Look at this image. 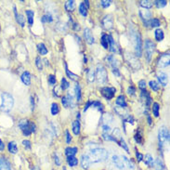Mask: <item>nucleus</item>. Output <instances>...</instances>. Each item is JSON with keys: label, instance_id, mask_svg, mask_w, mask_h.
<instances>
[{"label": "nucleus", "instance_id": "53", "mask_svg": "<svg viewBox=\"0 0 170 170\" xmlns=\"http://www.w3.org/2000/svg\"><path fill=\"white\" fill-rule=\"evenodd\" d=\"M102 129H103V133L108 134L111 131V127H110V126H108V125H103Z\"/></svg>", "mask_w": 170, "mask_h": 170}, {"label": "nucleus", "instance_id": "60", "mask_svg": "<svg viewBox=\"0 0 170 170\" xmlns=\"http://www.w3.org/2000/svg\"><path fill=\"white\" fill-rule=\"evenodd\" d=\"M4 149H5V144H4L2 140L0 139V152L4 151Z\"/></svg>", "mask_w": 170, "mask_h": 170}, {"label": "nucleus", "instance_id": "50", "mask_svg": "<svg viewBox=\"0 0 170 170\" xmlns=\"http://www.w3.org/2000/svg\"><path fill=\"white\" fill-rule=\"evenodd\" d=\"M17 22H19V24L20 26H24V18H23V16L22 15H18L17 17Z\"/></svg>", "mask_w": 170, "mask_h": 170}, {"label": "nucleus", "instance_id": "48", "mask_svg": "<svg viewBox=\"0 0 170 170\" xmlns=\"http://www.w3.org/2000/svg\"><path fill=\"white\" fill-rule=\"evenodd\" d=\"M56 77L53 75V74H50V75L48 76V84L50 85V86H54V85H56Z\"/></svg>", "mask_w": 170, "mask_h": 170}, {"label": "nucleus", "instance_id": "18", "mask_svg": "<svg viewBox=\"0 0 170 170\" xmlns=\"http://www.w3.org/2000/svg\"><path fill=\"white\" fill-rule=\"evenodd\" d=\"M90 165V160L88 155L86 154H83L81 156V167L84 169H88Z\"/></svg>", "mask_w": 170, "mask_h": 170}, {"label": "nucleus", "instance_id": "42", "mask_svg": "<svg viewBox=\"0 0 170 170\" xmlns=\"http://www.w3.org/2000/svg\"><path fill=\"white\" fill-rule=\"evenodd\" d=\"M154 4H155V6L158 7V9H160V7H163L165 6H167V1H165V0H161V1H159V0H156V1H154Z\"/></svg>", "mask_w": 170, "mask_h": 170}, {"label": "nucleus", "instance_id": "1", "mask_svg": "<svg viewBox=\"0 0 170 170\" xmlns=\"http://www.w3.org/2000/svg\"><path fill=\"white\" fill-rule=\"evenodd\" d=\"M112 161H113L114 165H115V167H117L118 169H126V167L134 169L135 165L131 160H129L126 156L125 155H114L112 157Z\"/></svg>", "mask_w": 170, "mask_h": 170}, {"label": "nucleus", "instance_id": "21", "mask_svg": "<svg viewBox=\"0 0 170 170\" xmlns=\"http://www.w3.org/2000/svg\"><path fill=\"white\" fill-rule=\"evenodd\" d=\"M72 128H73V132L74 135L77 136L80 134V121L79 120H75V121L73 122Z\"/></svg>", "mask_w": 170, "mask_h": 170}, {"label": "nucleus", "instance_id": "10", "mask_svg": "<svg viewBox=\"0 0 170 170\" xmlns=\"http://www.w3.org/2000/svg\"><path fill=\"white\" fill-rule=\"evenodd\" d=\"M157 65L161 68H165V67H167V66H169V54L168 53L163 54V55L159 58L158 61H157Z\"/></svg>", "mask_w": 170, "mask_h": 170}, {"label": "nucleus", "instance_id": "29", "mask_svg": "<svg viewBox=\"0 0 170 170\" xmlns=\"http://www.w3.org/2000/svg\"><path fill=\"white\" fill-rule=\"evenodd\" d=\"M139 4H140V6L144 7L145 10L151 9V7H152V6H153L152 1H150V0H142V1L139 2Z\"/></svg>", "mask_w": 170, "mask_h": 170}, {"label": "nucleus", "instance_id": "40", "mask_svg": "<svg viewBox=\"0 0 170 170\" xmlns=\"http://www.w3.org/2000/svg\"><path fill=\"white\" fill-rule=\"evenodd\" d=\"M116 142L121 146L122 148H124L126 150V152H129V151H128V147H127V145H126V141L124 140V139L123 138H120L119 139H116Z\"/></svg>", "mask_w": 170, "mask_h": 170}, {"label": "nucleus", "instance_id": "2", "mask_svg": "<svg viewBox=\"0 0 170 170\" xmlns=\"http://www.w3.org/2000/svg\"><path fill=\"white\" fill-rule=\"evenodd\" d=\"M88 157L90 163H101L108 159L109 152L103 148H95L90 151Z\"/></svg>", "mask_w": 170, "mask_h": 170}, {"label": "nucleus", "instance_id": "63", "mask_svg": "<svg viewBox=\"0 0 170 170\" xmlns=\"http://www.w3.org/2000/svg\"><path fill=\"white\" fill-rule=\"evenodd\" d=\"M148 123H149V125H152V118H151V116H148Z\"/></svg>", "mask_w": 170, "mask_h": 170}, {"label": "nucleus", "instance_id": "38", "mask_svg": "<svg viewBox=\"0 0 170 170\" xmlns=\"http://www.w3.org/2000/svg\"><path fill=\"white\" fill-rule=\"evenodd\" d=\"M60 112V107H59V104L56 102H54L51 104V114L52 115H57L58 114H59Z\"/></svg>", "mask_w": 170, "mask_h": 170}, {"label": "nucleus", "instance_id": "43", "mask_svg": "<svg viewBox=\"0 0 170 170\" xmlns=\"http://www.w3.org/2000/svg\"><path fill=\"white\" fill-rule=\"evenodd\" d=\"M35 65L36 67L38 68L39 71H42L43 69V63H42V61H41V58L40 57H37L35 59Z\"/></svg>", "mask_w": 170, "mask_h": 170}, {"label": "nucleus", "instance_id": "52", "mask_svg": "<svg viewBox=\"0 0 170 170\" xmlns=\"http://www.w3.org/2000/svg\"><path fill=\"white\" fill-rule=\"evenodd\" d=\"M22 145L24 146V148L28 149V150H30V149H31V142L29 141V140H23Z\"/></svg>", "mask_w": 170, "mask_h": 170}, {"label": "nucleus", "instance_id": "57", "mask_svg": "<svg viewBox=\"0 0 170 170\" xmlns=\"http://www.w3.org/2000/svg\"><path fill=\"white\" fill-rule=\"evenodd\" d=\"M136 157H137V159H138V162H141L143 160V155L138 151L136 152Z\"/></svg>", "mask_w": 170, "mask_h": 170}, {"label": "nucleus", "instance_id": "59", "mask_svg": "<svg viewBox=\"0 0 170 170\" xmlns=\"http://www.w3.org/2000/svg\"><path fill=\"white\" fill-rule=\"evenodd\" d=\"M35 124L34 122H30V129H31V132L33 133V132H35Z\"/></svg>", "mask_w": 170, "mask_h": 170}, {"label": "nucleus", "instance_id": "23", "mask_svg": "<svg viewBox=\"0 0 170 170\" xmlns=\"http://www.w3.org/2000/svg\"><path fill=\"white\" fill-rule=\"evenodd\" d=\"M143 160H144V163L145 165H147L148 167H153V165H154V163H153V158H152V156L151 154H146L145 156H143Z\"/></svg>", "mask_w": 170, "mask_h": 170}, {"label": "nucleus", "instance_id": "61", "mask_svg": "<svg viewBox=\"0 0 170 170\" xmlns=\"http://www.w3.org/2000/svg\"><path fill=\"white\" fill-rule=\"evenodd\" d=\"M113 73H114V75L120 76V73H119V71H118V69H117V68H116V69H114V70H113Z\"/></svg>", "mask_w": 170, "mask_h": 170}, {"label": "nucleus", "instance_id": "37", "mask_svg": "<svg viewBox=\"0 0 170 170\" xmlns=\"http://www.w3.org/2000/svg\"><path fill=\"white\" fill-rule=\"evenodd\" d=\"M159 111H160L159 103L154 102V103H153V105H152V113H153V115H154L155 117L159 116Z\"/></svg>", "mask_w": 170, "mask_h": 170}, {"label": "nucleus", "instance_id": "35", "mask_svg": "<svg viewBox=\"0 0 170 170\" xmlns=\"http://www.w3.org/2000/svg\"><path fill=\"white\" fill-rule=\"evenodd\" d=\"M67 162L70 167H76L78 165V160L74 156H69L67 157Z\"/></svg>", "mask_w": 170, "mask_h": 170}, {"label": "nucleus", "instance_id": "39", "mask_svg": "<svg viewBox=\"0 0 170 170\" xmlns=\"http://www.w3.org/2000/svg\"><path fill=\"white\" fill-rule=\"evenodd\" d=\"M53 20V17L52 15L50 13L48 14H46L44 15L42 18H41V22H42L43 23H46V22H51Z\"/></svg>", "mask_w": 170, "mask_h": 170}, {"label": "nucleus", "instance_id": "26", "mask_svg": "<svg viewBox=\"0 0 170 170\" xmlns=\"http://www.w3.org/2000/svg\"><path fill=\"white\" fill-rule=\"evenodd\" d=\"M26 16H27V20H28V23L29 25L32 26L33 24H34V16L35 13L33 10H26Z\"/></svg>", "mask_w": 170, "mask_h": 170}, {"label": "nucleus", "instance_id": "14", "mask_svg": "<svg viewBox=\"0 0 170 170\" xmlns=\"http://www.w3.org/2000/svg\"><path fill=\"white\" fill-rule=\"evenodd\" d=\"M139 16H140V18H141L143 20V22H144V24H146L145 26H147V20H150V18L152 17V12L150 10H139Z\"/></svg>", "mask_w": 170, "mask_h": 170}, {"label": "nucleus", "instance_id": "55", "mask_svg": "<svg viewBox=\"0 0 170 170\" xmlns=\"http://www.w3.org/2000/svg\"><path fill=\"white\" fill-rule=\"evenodd\" d=\"M71 140H72L71 134H70V132L68 130H66V142L69 144L70 142H71Z\"/></svg>", "mask_w": 170, "mask_h": 170}, {"label": "nucleus", "instance_id": "16", "mask_svg": "<svg viewBox=\"0 0 170 170\" xmlns=\"http://www.w3.org/2000/svg\"><path fill=\"white\" fill-rule=\"evenodd\" d=\"M113 18H112L111 15H107L103 19V26L107 30H110V29L113 28Z\"/></svg>", "mask_w": 170, "mask_h": 170}, {"label": "nucleus", "instance_id": "13", "mask_svg": "<svg viewBox=\"0 0 170 170\" xmlns=\"http://www.w3.org/2000/svg\"><path fill=\"white\" fill-rule=\"evenodd\" d=\"M84 36H85V39L86 41L88 42L89 45H92L95 42V39H94V36L92 32L89 28H86L85 31H84Z\"/></svg>", "mask_w": 170, "mask_h": 170}, {"label": "nucleus", "instance_id": "12", "mask_svg": "<svg viewBox=\"0 0 170 170\" xmlns=\"http://www.w3.org/2000/svg\"><path fill=\"white\" fill-rule=\"evenodd\" d=\"M156 77L157 79L159 80L160 84L163 85L164 86L168 85V75L164 72H158L156 73Z\"/></svg>", "mask_w": 170, "mask_h": 170}, {"label": "nucleus", "instance_id": "46", "mask_svg": "<svg viewBox=\"0 0 170 170\" xmlns=\"http://www.w3.org/2000/svg\"><path fill=\"white\" fill-rule=\"evenodd\" d=\"M88 79L89 82H93L95 80V73L92 69H90L88 73Z\"/></svg>", "mask_w": 170, "mask_h": 170}, {"label": "nucleus", "instance_id": "62", "mask_svg": "<svg viewBox=\"0 0 170 170\" xmlns=\"http://www.w3.org/2000/svg\"><path fill=\"white\" fill-rule=\"evenodd\" d=\"M55 163H56L58 165H61V162H60V160H59V157H58L57 155L55 156Z\"/></svg>", "mask_w": 170, "mask_h": 170}, {"label": "nucleus", "instance_id": "3", "mask_svg": "<svg viewBox=\"0 0 170 170\" xmlns=\"http://www.w3.org/2000/svg\"><path fill=\"white\" fill-rule=\"evenodd\" d=\"M1 105H0V110L5 113H9L11 111L14 105V99L13 97L11 96L10 93L3 92L1 95Z\"/></svg>", "mask_w": 170, "mask_h": 170}, {"label": "nucleus", "instance_id": "47", "mask_svg": "<svg viewBox=\"0 0 170 170\" xmlns=\"http://www.w3.org/2000/svg\"><path fill=\"white\" fill-rule=\"evenodd\" d=\"M135 139L138 143H142L143 142V138H142L141 132H138V133L135 135Z\"/></svg>", "mask_w": 170, "mask_h": 170}, {"label": "nucleus", "instance_id": "20", "mask_svg": "<svg viewBox=\"0 0 170 170\" xmlns=\"http://www.w3.org/2000/svg\"><path fill=\"white\" fill-rule=\"evenodd\" d=\"M115 102H116V105L122 107V108H126L127 106V103L126 101V97L124 96V95H120V96H118Z\"/></svg>", "mask_w": 170, "mask_h": 170}, {"label": "nucleus", "instance_id": "7", "mask_svg": "<svg viewBox=\"0 0 170 170\" xmlns=\"http://www.w3.org/2000/svg\"><path fill=\"white\" fill-rule=\"evenodd\" d=\"M101 95L103 97H104L106 99H108V101H110V99H112L114 97L115 92H116V89H115L114 88L105 86V88H102L101 89Z\"/></svg>", "mask_w": 170, "mask_h": 170}, {"label": "nucleus", "instance_id": "19", "mask_svg": "<svg viewBox=\"0 0 170 170\" xmlns=\"http://www.w3.org/2000/svg\"><path fill=\"white\" fill-rule=\"evenodd\" d=\"M20 79H22L24 85L29 86L31 84V74L29 73V72H24L20 76Z\"/></svg>", "mask_w": 170, "mask_h": 170}, {"label": "nucleus", "instance_id": "41", "mask_svg": "<svg viewBox=\"0 0 170 170\" xmlns=\"http://www.w3.org/2000/svg\"><path fill=\"white\" fill-rule=\"evenodd\" d=\"M149 85H150L151 88H152V90H154V91H158L159 88H160V86L158 85V83L155 82V81H150V83H149Z\"/></svg>", "mask_w": 170, "mask_h": 170}, {"label": "nucleus", "instance_id": "4", "mask_svg": "<svg viewBox=\"0 0 170 170\" xmlns=\"http://www.w3.org/2000/svg\"><path fill=\"white\" fill-rule=\"evenodd\" d=\"M96 79L99 84H103L108 79V73L102 64H98L96 69Z\"/></svg>", "mask_w": 170, "mask_h": 170}, {"label": "nucleus", "instance_id": "54", "mask_svg": "<svg viewBox=\"0 0 170 170\" xmlns=\"http://www.w3.org/2000/svg\"><path fill=\"white\" fill-rule=\"evenodd\" d=\"M127 93L129 94V95H135V93H136V89H135V88L134 86H129V88H127Z\"/></svg>", "mask_w": 170, "mask_h": 170}, {"label": "nucleus", "instance_id": "9", "mask_svg": "<svg viewBox=\"0 0 170 170\" xmlns=\"http://www.w3.org/2000/svg\"><path fill=\"white\" fill-rule=\"evenodd\" d=\"M19 127L22 129L24 136H29L32 133L30 129V122L26 119H23L19 123Z\"/></svg>", "mask_w": 170, "mask_h": 170}, {"label": "nucleus", "instance_id": "22", "mask_svg": "<svg viewBox=\"0 0 170 170\" xmlns=\"http://www.w3.org/2000/svg\"><path fill=\"white\" fill-rule=\"evenodd\" d=\"M78 149L76 147H68L65 149V154L67 157L69 156H74L77 153Z\"/></svg>", "mask_w": 170, "mask_h": 170}, {"label": "nucleus", "instance_id": "6", "mask_svg": "<svg viewBox=\"0 0 170 170\" xmlns=\"http://www.w3.org/2000/svg\"><path fill=\"white\" fill-rule=\"evenodd\" d=\"M155 45L152 40L147 39L145 41V55H146V59L148 61H150L152 59V56L153 52H154Z\"/></svg>", "mask_w": 170, "mask_h": 170}, {"label": "nucleus", "instance_id": "58", "mask_svg": "<svg viewBox=\"0 0 170 170\" xmlns=\"http://www.w3.org/2000/svg\"><path fill=\"white\" fill-rule=\"evenodd\" d=\"M92 104H93V101H88V102H86V104L85 105V108H84V112L88 111V109L90 106H92Z\"/></svg>", "mask_w": 170, "mask_h": 170}, {"label": "nucleus", "instance_id": "5", "mask_svg": "<svg viewBox=\"0 0 170 170\" xmlns=\"http://www.w3.org/2000/svg\"><path fill=\"white\" fill-rule=\"evenodd\" d=\"M158 139H159V146L163 148L165 143L169 141V130L165 126H161L158 131Z\"/></svg>", "mask_w": 170, "mask_h": 170}, {"label": "nucleus", "instance_id": "27", "mask_svg": "<svg viewBox=\"0 0 170 170\" xmlns=\"http://www.w3.org/2000/svg\"><path fill=\"white\" fill-rule=\"evenodd\" d=\"M7 149H9V152L12 154H15V153H17L18 152V147H17V144H16L14 141H10L9 143V146H7Z\"/></svg>", "mask_w": 170, "mask_h": 170}, {"label": "nucleus", "instance_id": "15", "mask_svg": "<svg viewBox=\"0 0 170 170\" xmlns=\"http://www.w3.org/2000/svg\"><path fill=\"white\" fill-rule=\"evenodd\" d=\"M89 7V1H84L80 4L79 6V12L82 16L86 17L88 16V9Z\"/></svg>", "mask_w": 170, "mask_h": 170}, {"label": "nucleus", "instance_id": "8", "mask_svg": "<svg viewBox=\"0 0 170 170\" xmlns=\"http://www.w3.org/2000/svg\"><path fill=\"white\" fill-rule=\"evenodd\" d=\"M135 51H136V56L137 57H140L141 56V53H142V40H141V37H140V35L139 34H136L135 36Z\"/></svg>", "mask_w": 170, "mask_h": 170}, {"label": "nucleus", "instance_id": "49", "mask_svg": "<svg viewBox=\"0 0 170 170\" xmlns=\"http://www.w3.org/2000/svg\"><path fill=\"white\" fill-rule=\"evenodd\" d=\"M92 106H94L95 108H97L99 111H103V105L99 101H93Z\"/></svg>", "mask_w": 170, "mask_h": 170}, {"label": "nucleus", "instance_id": "32", "mask_svg": "<svg viewBox=\"0 0 170 170\" xmlns=\"http://www.w3.org/2000/svg\"><path fill=\"white\" fill-rule=\"evenodd\" d=\"M37 49H38V52L41 55H47L48 54V48H46V46L43 43H39L37 45Z\"/></svg>", "mask_w": 170, "mask_h": 170}, {"label": "nucleus", "instance_id": "36", "mask_svg": "<svg viewBox=\"0 0 170 170\" xmlns=\"http://www.w3.org/2000/svg\"><path fill=\"white\" fill-rule=\"evenodd\" d=\"M153 165L155 167V169H156V170H164V168H165V165H164V163H163V161H162L160 158L156 159L155 164Z\"/></svg>", "mask_w": 170, "mask_h": 170}, {"label": "nucleus", "instance_id": "11", "mask_svg": "<svg viewBox=\"0 0 170 170\" xmlns=\"http://www.w3.org/2000/svg\"><path fill=\"white\" fill-rule=\"evenodd\" d=\"M61 103H63V105L65 108H73L74 106V103H73V97L72 95L67 94L65 97H63L61 99Z\"/></svg>", "mask_w": 170, "mask_h": 170}, {"label": "nucleus", "instance_id": "25", "mask_svg": "<svg viewBox=\"0 0 170 170\" xmlns=\"http://www.w3.org/2000/svg\"><path fill=\"white\" fill-rule=\"evenodd\" d=\"M107 61H108V63H110V65L113 67L114 69H116L117 68V66H118V61L115 59L114 57H113V56H108L107 57Z\"/></svg>", "mask_w": 170, "mask_h": 170}, {"label": "nucleus", "instance_id": "51", "mask_svg": "<svg viewBox=\"0 0 170 170\" xmlns=\"http://www.w3.org/2000/svg\"><path fill=\"white\" fill-rule=\"evenodd\" d=\"M111 3H112V1H108V0H102V1H101V5L104 7V9H106V7H110L111 6Z\"/></svg>", "mask_w": 170, "mask_h": 170}, {"label": "nucleus", "instance_id": "56", "mask_svg": "<svg viewBox=\"0 0 170 170\" xmlns=\"http://www.w3.org/2000/svg\"><path fill=\"white\" fill-rule=\"evenodd\" d=\"M139 88L141 89H144L146 88V82H145V80H140L139 82Z\"/></svg>", "mask_w": 170, "mask_h": 170}, {"label": "nucleus", "instance_id": "33", "mask_svg": "<svg viewBox=\"0 0 170 170\" xmlns=\"http://www.w3.org/2000/svg\"><path fill=\"white\" fill-rule=\"evenodd\" d=\"M74 91H75V95H76V99L78 102H80L82 101V95H81V88L80 86L76 84L74 86Z\"/></svg>", "mask_w": 170, "mask_h": 170}, {"label": "nucleus", "instance_id": "44", "mask_svg": "<svg viewBox=\"0 0 170 170\" xmlns=\"http://www.w3.org/2000/svg\"><path fill=\"white\" fill-rule=\"evenodd\" d=\"M160 24H161V22L158 19H152L150 20L151 27H158V26H160Z\"/></svg>", "mask_w": 170, "mask_h": 170}, {"label": "nucleus", "instance_id": "31", "mask_svg": "<svg viewBox=\"0 0 170 170\" xmlns=\"http://www.w3.org/2000/svg\"><path fill=\"white\" fill-rule=\"evenodd\" d=\"M154 35H155V39L158 41V42H160V41H162L164 39V32L163 30H161V29H156L155 32H154Z\"/></svg>", "mask_w": 170, "mask_h": 170}, {"label": "nucleus", "instance_id": "45", "mask_svg": "<svg viewBox=\"0 0 170 170\" xmlns=\"http://www.w3.org/2000/svg\"><path fill=\"white\" fill-rule=\"evenodd\" d=\"M70 86V84L67 82V80H66V78H63L61 79V89L63 90H65L66 88H68Z\"/></svg>", "mask_w": 170, "mask_h": 170}, {"label": "nucleus", "instance_id": "24", "mask_svg": "<svg viewBox=\"0 0 170 170\" xmlns=\"http://www.w3.org/2000/svg\"><path fill=\"white\" fill-rule=\"evenodd\" d=\"M101 44L105 49H107L108 48H109V44H110V42H109V35H106V34L102 35L101 40Z\"/></svg>", "mask_w": 170, "mask_h": 170}, {"label": "nucleus", "instance_id": "34", "mask_svg": "<svg viewBox=\"0 0 170 170\" xmlns=\"http://www.w3.org/2000/svg\"><path fill=\"white\" fill-rule=\"evenodd\" d=\"M109 42H110V44H109L110 50L112 52H114V53L116 52V45H115L114 40L113 36H112V35H109Z\"/></svg>", "mask_w": 170, "mask_h": 170}, {"label": "nucleus", "instance_id": "30", "mask_svg": "<svg viewBox=\"0 0 170 170\" xmlns=\"http://www.w3.org/2000/svg\"><path fill=\"white\" fill-rule=\"evenodd\" d=\"M65 72H66V74H67V76L70 78V79H72L73 81H76V80H78V78H79L78 75H76V74H74L72 72L69 71L68 67H67V64L66 63H65Z\"/></svg>", "mask_w": 170, "mask_h": 170}, {"label": "nucleus", "instance_id": "17", "mask_svg": "<svg viewBox=\"0 0 170 170\" xmlns=\"http://www.w3.org/2000/svg\"><path fill=\"white\" fill-rule=\"evenodd\" d=\"M0 170H11V165L10 162L6 158H0Z\"/></svg>", "mask_w": 170, "mask_h": 170}, {"label": "nucleus", "instance_id": "28", "mask_svg": "<svg viewBox=\"0 0 170 170\" xmlns=\"http://www.w3.org/2000/svg\"><path fill=\"white\" fill-rule=\"evenodd\" d=\"M75 9V2L73 0H69L65 3V10L67 11H73Z\"/></svg>", "mask_w": 170, "mask_h": 170}]
</instances>
